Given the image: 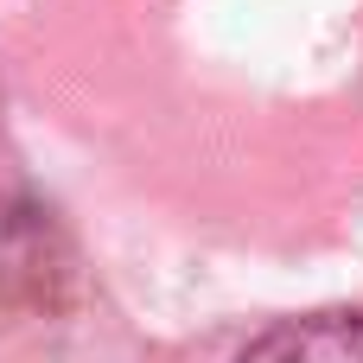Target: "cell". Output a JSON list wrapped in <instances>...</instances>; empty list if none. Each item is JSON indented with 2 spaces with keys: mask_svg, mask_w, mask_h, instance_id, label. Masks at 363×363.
<instances>
[{
  "mask_svg": "<svg viewBox=\"0 0 363 363\" xmlns=\"http://www.w3.org/2000/svg\"><path fill=\"white\" fill-rule=\"evenodd\" d=\"M236 363H363V313H306L268 325Z\"/></svg>",
  "mask_w": 363,
  "mask_h": 363,
  "instance_id": "obj_1",
  "label": "cell"
}]
</instances>
